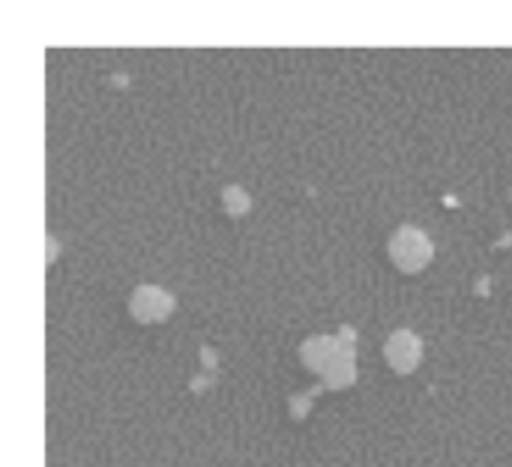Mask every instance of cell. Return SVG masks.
<instances>
[{
	"instance_id": "6da1fadb",
	"label": "cell",
	"mask_w": 512,
	"mask_h": 467,
	"mask_svg": "<svg viewBox=\"0 0 512 467\" xmlns=\"http://www.w3.org/2000/svg\"><path fill=\"white\" fill-rule=\"evenodd\" d=\"M435 255L432 240L420 231V228H399L390 237V258L402 273H420Z\"/></svg>"
},
{
	"instance_id": "7a4b0ae2",
	"label": "cell",
	"mask_w": 512,
	"mask_h": 467,
	"mask_svg": "<svg viewBox=\"0 0 512 467\" xmlns=\"http://www.w3.org/2000/svg\"><path fill=\"white\" fill-rule=\"evenodd\" d=\"M174 309V297L165 294L156 285H138L132 300H129V312L138 324H156L165 321Z\"/></svg>"
},
{
	"instance_id": "3957f363",
	"label": "cell",
	"mask_w": 512,
	"mask_h": 467,
	"mask_svg": "<svg viewBox=\"0 0 512 467\" xmlns=\"http://www.w3.org/2000/svg\"><path fill=\"white\" fill-rule=\"evenodd\" d=\"M384 357H387V363H390V369L396 375H411L420 366L423 345L411 330H396L384 345Z\"/></svg>"
},
{
	"instance_id": "277c9868",
	"label": "cell",
	"mask_w": 512,
	"mask_h": 467,
	"mask_svg": "<svg viewBox=\"0 0 512 467\" xmlns=\"http://www.w3.org/2000/svg\"><path fill=\"white\" fill-rule=\"evenodd\" d=\"M336 351H339V336H315L300 351L303 354V366L309 372H318L321 375L330 366V360L336 357Z\"/></svg>"
},
{
	"instance_id": "5b68a950",
	"label": "cell",
	"mask_w": 512,
	"mask_h": 467,
	"mask_svg": "<svg viewBox=\"0 0 512 467\" xmlns=\"http://www.w3.org/2000/svg\"><path fill=\"white\" fill-rule=\"evenodd\" d=\"M225 204H228V210L237 216V213H246L249 198H246V192H240L237 186H228V189H225Z\"/></svg>"
}]
</instances>
